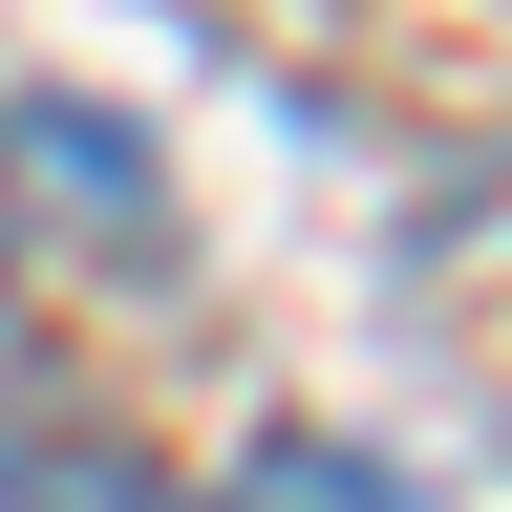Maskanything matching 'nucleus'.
Masks as SVG:
<instances>
[{
    "label": "nucleus",
    "mask_w": 512,
    "mask_h": 512,
    "mask_svg": "<svg viewBox=\"0 0 512 512\" xmlns=\"http://www.w3.org/2000/svg\"><path fill=\"white\" fill-rule=\"evenodd\" d=\"M0 171H22V192H64V235L107 214V256H171V214H150V150H128V128H86V107H22V128H0Z\"/></svg>",
    "instance_id": "f257e3e1"
}]
</instances>
